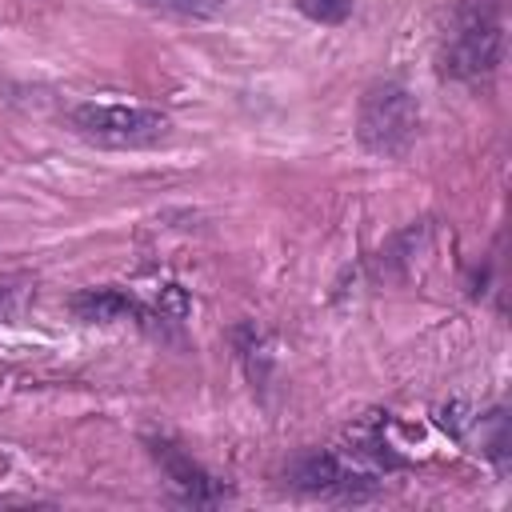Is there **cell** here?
<instances>
[{
	"label": "cell",
	"instance_id": "1",
	"mask_svg": "<svg viewBox=\"0 0 512 512\" xmlns=\"http://www.w3.org/2000/svg\"><path fill=\"white\" fill-rule=\"evenodd\" d=\"M504 32H508V4L504 0H460L444 36L440 68L452 80L476 84L492 76L504 60Z\"/></svg>",
	"mask_w": 512,
	"mask_h": 512
},
{
	"label": "cell",
	"instance_id": "2",
	"mask_svg": "<svg viewBox=\"0 0 512 512\" xmlns=\"http://www.w3.org/2000/svg\"><path fill=\"white\" fill-rule=\"evenodd\" d=\"M64 124L104 148H148L172 132V120L148 104H112V100H80L64 112Z\"/></svg>",
	"mask_w": 512,
	"mask_h": 512
},
{
	"label": "cell",
	"instance_id": "3",
	"mask_svg": "<svg viewBox=\"0 0 512 512\" xmlns=\"http://www.w3.org/2000/svg\"><path fill=\"white\" fill-rule=\"evenodd\" d=\"M420 108L416 96L396 80H376L360 96L356 112V140L376 156H404L416 144Z\"/></svg>",
	"mask_w": 512,
	"mask_h": 512
},
{
	"label": "cell",
	"instance_id": "4",
	"mask_svg": "<svg viewBox=\"0 0 512 512\" xmlns=\"http://www.w3.org/2000/svg\"><path fill=\"white\" fill-rule=\"evenodd\" d=\"M284 484L304 492V496H324V500H364L376 492V472L364 468L360 460H344L340 452L312 448L300 452L284 464Z\"/></svg>",
	"mask_w": 512,
	"mask_h": 512
},
{
	"label": "cell",
	"instance_id": "5",
	"mask_svg": "<svg viewBox=\"0 0 512 512\" xmlns=\"http://www.w3.org/2000/svg\"><path fill=\"white\" fill-rule=\"evenodd\" d=\"M152 460L160 464V472L168 476L176 500H184V504H220V500L228 496V488H224L212 472H204V468H200L184 448H176L172 440H152Z\"/></svg>",
	"mask_w": 512,
	"mask_h": 512
},
{
	"label": "cell",
	"instance_id": "6",
	"mask_svg": "<svg viewBox=\"0 0 512 512\" xmlns=\"http://www.w3.org/2000/svg\"><path fill=\"white\" fill-rule=\"evenodd\" d=\"M72 316L84 320V324H120V320H136V324H148V312L144 304L116 288V284H100V288H80L72 300H68Z\"/></svg>",
	"mask_w": 512,
	"mask_h": 512
},
{
	"label": "cell",
	"instance_id": "7",
	"mask_svg": "<svg viewBox=\"0 0 512 512\" xmlns=\"http://www.w3.org/2000/svg\"><path fill=\"white\" fill-rule=\"evenodd\" d=\"M296 8L312 24H344L352 16V0H296Z\"/></svg>",
	"mask_w": 512,
	"mask_h": 512
},
{
	"label": "cell",
	"instance_id": "8",
	"mask_svg": "<svg viewBox=\"0 0 512 512\" xmlns=\"http://www.w3.org/2000/svg\"><path fill=\"white\" fill-rule=\"evenodd\" d=\"M144 8L168 12V16H188V20H204L220 8V0H140Z\"/></svg>",
	"mask_w": 512,
	"mask_h": 512
},
{
	"label": "cell",
	"instance_id": "9",
	"mask_svg": "<svg viewBox=\"0 0 512 512\" xmlns=\"http://www.w3.org/2000/svg\"><path fill=\"white\" fill-rule=\"evenodd\" d=\"M28 288V280L24 276H0V312L4 308H12L16 304V296Z\"/></svg>",
	"mask_w": 512,
	"mask_h": 512
}]
</instances>
